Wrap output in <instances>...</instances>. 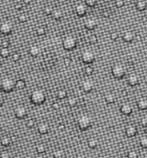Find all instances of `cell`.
I'll return each mask as SVG.
<instances>
[{
  "mask_svg": "<svg viewBox=\"0 0 147 158\" xmlns=\"http://www.w3.org/2000/svg\"><path fill=\"white\" fill-rule=\"evenodd\" d=\"M135 7L138 10L140 11H144L146 10L147 8V3L145 0H139L137 1L136 4H135Z\"/></svg>",
  "mask_w": 147,
  "mask_h": 158,
  "instance_id": "ac0fdd59",
  "label": "cell"
},
{
  "mask_svg": "<svg viewBox=\"0 0 147 158\" xmlns=\"http://www.w3.org/2000/svg\"><path fill=\"white\" fill-rule=\"evenodd\" d=\"M35 125V120L34 119H29L28 120L27 123H26V126L28 128H33Z\"/></svg>",
  "mask_w": 147,
  "mask_h": 158,
  "instance_id": "d6a6232c",
  "label": "cell"
},
{
  "mask_svg": "<svg viewBox=\"0 0 147 158\" xmlns=\"http://www.w3.org/2000/svg\"><path fill=\"white\" fill-rule=\"evenodd\" d=\"M140 124H141V126L145 128V127H146L147 126V118H144V119H142L141 120V121H140Z\"/></svg>",
  "mask_w": 147,
  "mask_h": 158,
  "instance_id": "ee69618b",
  "label": "cell"
},
{
  "mask_svg": "<svg viewBox=\"0 0 147 158\" xmlns=\"http://www.w3.org/2000/svg\"><path fill=\"white\" fill-rule=\"evenodd\" d=\"M127 157L129 158H137L139 157V154L135 151H131L127 153Z\"/></svg>",
  "mask_w": 147,
  "mask_h": 158,
  "instance_id": "74e56055",
  "label": "cell"
},
{
  "mask_svg": "<svg viewBox=\"0 0 147 158\" xmlns=\"http://www.w3.org/2000/svg\"><path fill=\"white\" fill-rule=\"evenodd\" d=\"M54 157H56V158H60V157H63L64 156H65V154H64V152L62 151H60V150H58V151H54Z\"/></svg>",
  "mask_w": 147,
  "mask_h": 158,
  "instance_id": "8d00e7d4",
  "label": "cell"
},
{
  "mask_svg": "<svg viewBox=\"0 0 147 158\" xmlns=\"http://www.w3.org/2000/svg\"><path fill=\"white\" fill-rule=\"evenodd\" d=\"M66 96H67V92L66 89H60L57 93V97L60 100L66 98Z\"/></svg>",
  "mask_w": 147,
  "mask_h": 158,
  "instance_id": "484cf974",
  "label": "cell"
},
{
  "mask_svg": "<svg viewBox=\"0 0 147 158\" xmlns=\"http://www.w3.org/2000/svg\"><path fill=\"white\" fill-rule=\"evenodd\" d=\"M111 73L114 78L120 80L126 76V69L121 65H114L111 69Z\"/></svg>",
  "mask_w": 147,
  "mask_h": 158,
  "instance_id": "277c9868",
  "label": "cell"
},
{
  "mask_svg": "<svg viewBox=\"0 0 147 158\" xmlns=\"http://www.w3.org/2000/svg\"><path fill=\"white\" fill-rule=\"evenodd\" d=\"M114 4L117 8H122L125 5V1L124 0H115Z\"/></svg>",
  "mask_w": 147,
  "mask_h": 158,
  "instance_id": "f35d334b",
  "label": "cell"
},
{
  "mask_svg": "<svg viewBox=\"0 0 147 158\" xmlns=\"http://www.w3.org/2000/svg\"><path fill=\"white\" fill-rule=\"evenodd\" d=\"M52 107H53V108H54V110H59L60 107V105L59 102H54L53 105H52Z\"/></svg>",
  "mask_w": 147,
  "mask_h": 158,
  "instance_id": "7bdbcfd3",
  "label": "cell"
},
{
  "mask_svg": "<svg viewBox=\"0 0 147 158\" xmlns=\"http://www.w3.org/2000/svg\"><path fill=\"white\" fill-rule=\"evenodd\" d=\"M82 88H83V90L85 92V93H89L93 90L94 88V84L91 81H85L83 82L82 84Z\"/></svg>",
  "mask_w": 147,
  "mask_h": 158,
  "instance_id": "9a60e30c",
  "label": "cell"
},
{
  "mask_svg": "<svg viewBox=\"0 0 147 158\" xmlns=\"http://www.w3.org/2000/svg\"><path fill=\"white\" fill-rule=\"evenodd\" d=\"M67 103H68V105H69L71 107H76L77 104V100L76 97H70V98L68 99Z\"/></svg>",
  "mask_w": 147,
  "mask_h": 158,
  "instance_id": "f546056e",
  "label": "cell"
},
{
  "mask_svg": "<svg viewBox=\"0 0 147 158\" xmlns=\"http://www.w3.org/2000/svg\"><path fill=\"white\" fill-rule=\"evenodd\" d=\"M13 31V26L9 22H3L0 23V33L3 35H9Z\"/></svg>",
  "mask_w": 147,
  "mask_h": 158,
  "instance_id": "ba28073f",
  "label": "cell"
},
{
  "mask_svg": "<svg viewBox=\"0 0 147 158\" xmlns=\"http://www.w3.org/2000/svg\"><path fill=\"white\" fill-rule=\"evenodd\" d=\"M10 55V50L9 49V47H2L0 50V56L3 59L8 58Z\"/></svg>",
  "mask_w": 147,
  "mask_h": 158,
  "instance_id": "cb8c5ba5",
  "label": "cell"
},
{
  "mask_svg": "<svg viewBox=\"0 0 147 158\" xmlns=\"http://www.w3.org/2000/svg\"><path fill=\"white\" fill-rule=\"evenodd\" d=\"M28 53H29V54H30L32 57H37V56L40 54L41 50H40L39 47H37V46L34 45V46H31V47H30Z\"/></svg>",
  "mask_w": 147,
  "mask_h": 158,
  "instance_id": "d6986e66",
  "label": "cell"
},
{
  "mask_svg": "<svg viewBox=\"0 0 147 158\" xmlns=\"http://www.w3.org/2000/svg\"><path fill=\"white\" fill-rule=\"evenodd\" d=\"M104 100H105L106 103H108V104H113L115 101V95L114 94H112V93H108V94H107L105 95Z\"/></svg>",
  "mask_w": 147,
  "mask_h": 158,
  "instance_id": "44dd1931",
  "label": "cell"
},
{
  "mask_svg": "<svg viewBox=\"0 0 147 158\" xmlns=\"http://www.w3.org/2000/svg\"><path fill=\"white\" fill-rule=\"evenodd\" d=\"M145 132L147 134V126L146 127H145Z\"/></svg>",
  "mask_w": 147,
  "mask_h": 158,
  "instance_id": "9f6ffc18",
  "label": "cell"
},
{
  "mask_svg": "<svg viewBox=\"0 0 147 158\" xmlns=\"http://www.w3.org/2000/svg\"><path fill=\"white\" fill-rule=\"evenodd\" d=\"M102 16H103L104 17H109V13H108V11H103Z\"/></svg>",
  "mask_w": 147,
  "mask_h": 158,
  "instance_id": "681fc988",
  "label": "cell"
},
{
  "mask_svg": "<svg viewBox=\"0 0 147 158\" xmlns=\"http://www.w3.org/2000/svg\"><path fill=\"white\" fill-rule=\"evenodd\" d=\"M137 107L140 110H146L147 109V100L146 99H140L137 102Z\"/></svg>",
  "mask_w": 147,
  "mask_h": 158,
  "instance_id": "ffe728a7",
  "label": "cell"
},
{
  "mask_svg": "<svg viewBox=\"0 0 147 158\" xmlns=\"http://www.w3.org/2000/svg\"><path fill=\"white\" fill-rule=\"evenodd\" d=\"M53 11H54V9L51 7V6H46L45 8H44V13H45V15H47V16H51L52 15V13H53Z\"/></svg>",
  "mask_w": 147,
  "mask_h": 158,
  "instance_id": "1f68e13d",
  "label": "cell"
},
{
  "mask_svg": "<svg viewBox=\"0 0 147 158\" xmlns=\"http://www.w3.org/2000/svg\"><path fill=\"white\" fill-rule=\"evenodd\" d=\"M46 33H47V30L44 27H39L36 29V34L38 36H43L46 34Z\"/></svg>",
  "mask_w": 147,
  "mask_h": 158,
  "instance_id": "f1b7e54d",
  "label": "cell"
},
{
  "mask_svg": "<svg viewBox=\"0 0 147 158\" xmlns=\"http://www.w3.org/2000/svg\"><path fill=\"white\" fill-rule=\"evenodd\" d=\"M98 145V141L96 138H89L88 141V146L90 149H96Z\"/></svg>",
  "mask_w": 147,
  "mask_h": 158,
  "instance_id": "d4e9b609",
  "label": "cell"
},
{
  "mask_svg": "<svg viewBox=\"0 0 147 158\" xmlns=\"http://www.w3.org/2000/svg\"><path fill=\"white\" fill-rule=\"evenodd\" d=\"M10 157V155H9V153H8L7 151H3L1 153H0V157L2 158H9Z\"/></svg>",
  "mask_w": 147,
  "mask_h": 158,
  "instance_id": "60d3db41",
  "label": "cell"
},
{
  "mask_svg": "<svg viewBox=\"0 0 147 158\" xmlns=\"http://www.w3.org/2000/svg\"><path fill=\"white\" fill-rule=\"evenodd\" d=\"M35 150H36L37 153H39V154H42V153L46 152L47 148H46L45 144H38V145L36 146V149H35Z\"/></svg>",
  "mask_w": 147,
  "mask_h": 158,
  "instance_id": "4316f807",
  "label": "cell"
},
{
  "mask_svg": "<svg viewBox=\"0 0 147 158\" xmlns=\"http://www.w3.org/2000/svg\"><path fill=\"white\" fill-rule=\"evenodd\" d=\"M1 47H9V41H6V40H3L1 41Z\"/></svg>",
  "mask_w": 147,
  "mask_h": 158,
  "instance_id": "b9f144b4",
  "label": "cell"
},
{
  "mask_svg": "<svg viewBox=\"0 0 147 158\" xmlns=\"http://www.w3.org/2000/svg\"><path fill=\"white\" fill-rule=\"evenodd\" d=\"M122 93H123V95H127V92H126L125 90H124V91H123Z\"/></svg>",
  "mask_w": 147,
  "mask_h": 158,
  "instance_id": "11a10c76",
  "label": "cell"
},
{
  "mask_svg": "<svg viewBox=\"0 0 147 158\" xmlns=\"http://www.w3.org/2000/svg\"><path fill=\"white\" fill-rule=\"evenodd\" d=\"M15 116L19 120H23L28 115V109L23 105H18L14 110Z\"/></svg>",
  "mask_w": 147,
  "mask_h": 158,
  "instance_id": "52a82bcc",
  "label": "cell"
},
{
  "mask_svg": "<svg viewBox=\"0 0 147 158\" xmlns=\"http://www.w3.org/2000/svg\"><path fill=\"white\" fill-rule=\"evenodd\" d=\"M134 38H135V34L132 31H126L123 34V36H122L123 41L125 42H127V43L133 42L134 41Z\"/></svg>",
  "mask_w": 147,
  "mask_h": 158,
  "instance_id": "5bb4252c",
  "label": "cell"
},
{
  "mask_svg": "<svg viewBox=\"0 0 147 158\" xmlns=\"http://www.w3.org/2000/svg\"><path fill=\"white\" fill-rule=\"evenodd\" d=\"M137 132H138V130H137L136 126H133V125L127 126L125 129V133H126V136L127 138H133L134 136H136Z\"/></svg>",
  "mask_w": 147,
  "mask_h": 158,
  "instance_id": "30bf717a",
  "label": "cell"
},
{
  "mask_svg": "<svg viewBox=\"0 0 147 158\" xmlns=\"http://www.w3.org/2000/svg\"><path fill=\"white\" fill-rule=\"evenodd\" d=\"M75 12H76L77 16L83 17L87 14V8H86L85 4H83V3L77 4L75 8Z\"/></svg>",
  "mask_w": 147,
  "mask_h": 158,
  "instance_id": "9c48e42d",
  "label": "cell"
},
{
  "mask_svg": "<svg viewBox=\"0 0 147 158\" xmlns=\"http://www.w3.org/2000/svg\"><path fill=\"white\" fill-rule=\"evenodd\" d=\"M51 16H53V18L54 20L59 21V20H60L63 17V12L60 9H54V11H53Z\"/></svg>",
  "mask_w": 147,
  "mask_h": 158,
  "instance_id": "7402d4cb",
  "label": "cell"
},
{
  "mask_svg": "<svg viewBox=\"0 0 147 158\" xmlns=\"http://www.w3.org/2000/svg\"><path fill=\"white\" fill-rule=\"evenodd\" d=\"M81 59H82L83 63H84L86 65H91L95 62L96 56H95L94 53H92L91 51H85L82 53Z\"/></svg>",
  "mask_w": 147,
  "mask_h": 158,
  "instance_id": "8992f818",
  "label": "cell"
},
{
  "mask_svg": "<svg viewBox=\"0 0 147 158\" xmlns=\"http://www.w3.org/2000/svg\"><path fill=\"white\" fill-rule=\"evenodd\" d=\"M89 41H90L91 43H96V42L97 41V37H96V35H91V36L89 37Z\"/></svg>",
  "mask_w": 147,
  "mask_h": 158,
  "instance_id": "f6af8a7d",
  "label": "cell"
},
{
  "mask_svg": "<svg viewBox=\"0 0 147 158\" xmlns=\"http://www.w3.org/2000/svg\"><path fill=\"white\" fill-rule=\"evenodd\" d=\"M140 144L142 148L147 149V136H143L140 139Z\"/></svg>",
  "mask_w": 147,
  "mask_h": 158,
  "instance_id": "83f0119b",
  "label": "cell"
},
{
  "mask_svg": "<svg viewBox=\"0 0 147 158\" xmlns=\"http://www.w3.org/2000/svg\"><path fill=\"white\" fill-rule=\"evenodd\" d=\"M93 72H94V70H93V68L90 67V66H87V67L84 69V74H85L86 76H91V75L93 74Z\"/></svg>",
  "mask_w": 147,
  "mask_h": 158,
  "instance_id": "e575fe53",
  "label": "cell"
},
{
  "mask_svg": "<svg viewBox=\"0 0 147 158\" xmlns=\"http://www.w3.org/2000/svg\"><path fill=\"white\" fill-rule=\"evenodd\" d=\"M15 9H17V10H21L22 9V3H16V5H15Z\"/></svg>",
  "mask_w": 147,
  "mask_h": 158,
  "instance_id": "bcb514c9",
  "label": "cell"
},
{
  "mask_svg": "<svg viewBox=\"0 0 147 158\" xmlns=\"http://www.w3.org/2000/svg\"><path fill=\"white\" fill-rule=\"evenodd\" d=\"M120 111H121V113L122 114L128 116V115L132 114V113H133V107H132V106L129 103H124V104H122L121 106Z\"/></svg>",
  "mask_w": 147,
  "mask_h": 158,
  "instance_id": "8fae6325",
  "label": "cell"
},
{
  "mask_svg": "<svg viewBox=\"0 0 147 158\" xmlns=\"http://www.w3.org/2000/svg\"><path fill=\"white\" fill-rule=\"evenodd\" d=\"M2 63H3V58L0 56V65H2Z\"/></svg>",
  "mask_w": 147,
  "mask_h": 158,
  "instance_id": "db71d44e",
  "label": "cell"
},
{
  "mask_svg": "<svg viewBox=\"0 0 147 158\" xmlns=\"http://www.w3.org/2000/svg\"><path fill=\"white\" fill-rule=\"evenodd\" d=\"M118 38H119V34H118L117 32H113V33H111V34H110V39H111L112 41H117Z\"/></svg>",
  "mask_w": 147,
  "mask_h": 158,
  "instance_id": "ab89813d",
  "label": "cell"
},
{
  "mask_svg": "<svg viewBox=\"0 0 147 158\" xmlns=\"http://www.w3.org/2000/svg\"><path fill=\"white\" fill-rule=\"evenodd\" d=\"M3 105V99L0 96V107Z\"/></svg>",
  "mask_w": 147,
  "mask_h": 158,
  "instance_id": "f907efd6",
  "label": "cell"
},
{
  "mask_svg": "<svg viewBox=\"0 0 147 158\" xmlns=\"http://www.w3.org/2000/svg\"><path fill=\"white\" fill-rule=\"evenodd\" d=\"M0 144H1L2 146H3V147H9V146L12 144L11 138L9 137V136H3V137L1 138V140H0Z\"/></svg>",
  "mask_w": 147,
  "mask_h": 158,
  "instance_id": "e0dca14e",
  "label": "cell"
},
{
  "mask_svg": "<svg viewBox=\"0 0 147 158\" xmlns=\"http://www.w3.org/2000/svg\"><path fill=\"white\" fill-rule=\"evenodd\" d=\"M11 58H12V60H13L14 62H18V61L21 59V54H20L19 53H14L12 54Z\"/></svg>",
  "mask_w": 147,
  "mask_h": 158,
  "instance_id": "836d02e7",
  "label": "cell"
},
{
  "mask_svg": "<svg viewBox=\"0 0 147 158\" xmlns=\"http://www.w3.org/2000/svg\"><path fill=\"white\" fill-rule=\"evenodd\" d=\"M49 132V126L47 123H41L38 126V132L41 135L47 134Z\"/></svg>",
  "mask_w": 147,
  "mask_h": 158,
  "instance_id": "2e32d148",
  "label": "cell"
},
{
  "mask_svg": "<svg viewBox=\"0 0 147 158\" xmlns=\"http://www.w3.org/2000/svg\"><path fill=\"white\" fill-rule=\"evenodd\" d=\"M23 2H24V3H25V4H29L30 0H23Z\"/></svg>",
  "mask_w": 147,
  "mask_h": 158,
  "instance_id": "f5cc1de1",
  "label": "cell"
},
{
  "mask_svg": "<svg viewBox=\"0 0 147 158\" xmlns=\"http://www.w3.org/2000/svg\"><path fill=\"white\" fill-rule=\"evenodd\" d=\"M77 126L81 131H87L92 126V120L88 115H81L77 120Z\"/></svg>",
  "mask_w": 147,
  "mask_h": 158,
  "instance_id": "3957f363",
  "label": "cell"
},
{
  "mask_svg": "<svg viewBox=\"0 0 147 158\" xmlns=\"http://www.w3.org/2000/svg\"><path fill=\"white\" fill-rule=\"evenodd\" d=\"M84 2L88 7H91V8L95 7L96 4V0H84Z\"/></svg>",
  "mask_w": 147,
  "mask_h": 158,
  "instance_id": "d590c367",
  "label": "cell"
},
{
  "mask_svg": "<svg viewBox=\"0 0 147 158\" xmlns=\"http://www.w3.org/2000/svg\"><path fill=\"white\" fill-rule=\"evenodd\" d=\"M97 23L95 19L93 18H88L84 22V28L88 30H93L96 28Z\"/></svg>",
  "mask_w": 147,
  "mask_h": 158,
  "instance_id": "7c38bea8",
  "label": "cell"
},
{
  "mask_svg": "<svg viewBox=\"0 0 147 158\" xmlns=\"http://www.w3.org/2000/svg\"><path fill=\"white\" fill-rule=\"evenodd\" d=\"M127 83L131 87H135L140 83V78L136 74H130L127 78Z\"/></svg>",
  "mask_w": 147,
  "mask_h": 158,
  "instance_id": "4fadbf2b",
  "label": "cell"
},
{
  "mask_svg": "<svg viewBox=\"0 0 147 158\" xmlns=\"http://www.w3.org/2000/svg\"><path fill=\"white\" fill-rule=\"evenodd\" d=\"M0 88L4 93H10L16 88V82L9 77L4 78L0 82Z\"/></svg>",
  "mask_w": 147,
  "mask_h": 158,
  "instance_id": "7a4b0ae2",
  "label": "cell"
},
{
  "mask_svg": "<svg viewBox=\"0 0 147 158\" xmlns=\"http://www.w3.org/2000/svg\"><path fill=\"white\" fill-rule=\"evenodd\" d=\"M46 94L41 89H35L30 95V101L35 105H41L46 101Z\"/></svg>",
  "mask_w": 147,
  "mask_h": 158,
  "instance_id": "6da1fadb",
  "label": "cell"
},
{
  "mask_svg": "<svg viewBox=\"0 0 147 158\" xmlns=\"http://www.w3.org/2000/svg\"><path fill=\"white\" fill-rule=\"evenodd\" d=\"M65 128H66V126H65V125H63V124H61V125H60V126H58V129H59L60 131H64Z\"/></svg>",
  "mask_w": 147,
  "mask_h": 158,
  "instance_id": "c3c4849f",
  "label": "cell"
},
{
  "mask_svg": "<svg viewBox=\"0 0 147 158\" xmlns=\"http://www.w3.org/2000/svg\"><path fill=\"white\" fill-rule=\"evenodd\" d=\"M64 61H65V64H66V65H69L71 64V62H72L71 59H69V58H66V59H64Z\"/></svg>",
  "mask_w": 147,
  "mask_h": 158,
  "instance_id": "7dc6e473",
  "label": "cell"
},
{
  "mask_svg": "<svg viewBox=\"0 0 147 158\" xmlns=\"http://www.w3.org/2000/svg\"><path fill=\"white\" fill-rule=\"evenodd\" d=\"M26 88V82L23 79H19L16 81V88L17 89H24Z\"/></svg>",
  "mask_w": 147,
  "mask_h": 158,
  "instance_id": "603a6c76",
  "label": "cell"
},
{
  "mask_svg": "<svg viewBox=\"0 0 147 158\" xmlns=\"http://www.w3.org/2000/svg\"><path fill=\"white\" fill-rule=\"evenodd\" d=\"M28 16H27L25 13H22V14L19 15V16H18V21H19L20 22H22V23L26 22L28 21Z\"/></svg>",
  "mask_w": 147,
  "mask_h": 158,
  "instance_id": "4dcf8cb0",
  "label": "cell"
},
{
  "mask_svg": "<svg viewBox=\"0 0 147 158\" xmlns=\"http://www.w3.org/2000/svg\"><path fill=\"white\" fill-rule=\"evenodd\" d=\"M11 138V140H12V143H15L16 141V137L13 136V137H10Z\"/></svg>",
  "mask_w": 147,
  "mask_h": 158,
  "instance_id": "816d5d0a",
  "label": "cell"
},
{
  "mask_svg": "<svg viewBox=\"0 0 147 158\" xmlns=\"http://www.w3.org/2000/svg\"><path fill=\"white\" fill-rule=\"evenodd\" d=\"M63 47L65 50L66 51H72L76 48L77 47V40L75 39V37L69 35L66 36L64 40H63Z\"/></svg>",
  "mask_w": 147,
  "mask_h": 158,
  "instance_id": "5b68a950",
  "label": "cell"
}]
</instances>
